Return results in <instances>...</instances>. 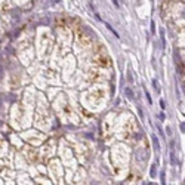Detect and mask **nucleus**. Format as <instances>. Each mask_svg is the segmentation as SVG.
Here are the masks:
<instances>
[{
  "instance_id": "f257e3e1",
  "label": "nucleus",
  "mask_w": 185,
  "mask_h": 185,
  "mask_svg": "<svg viewBox=\"0 0 185 185\" xmlns=\"http://www.w3.org/2000/svg\"><path fill=\"white\" fill-rule=\"evenodd\" d=\"M113 3H114V6H116V7H119V2H117V0H113Z\"/></svg>"
}]
</instances>
